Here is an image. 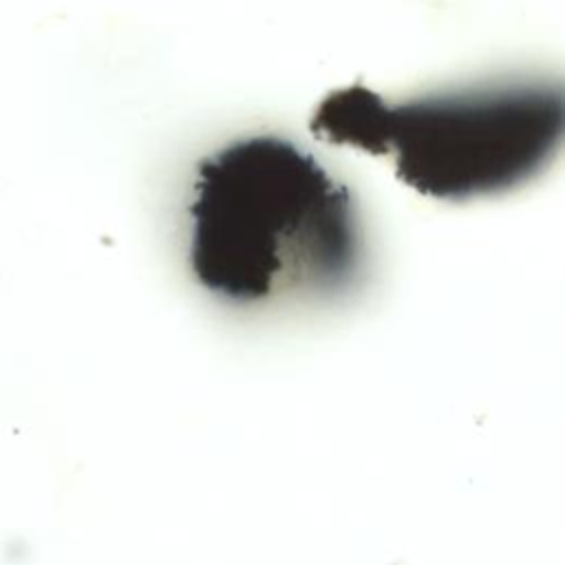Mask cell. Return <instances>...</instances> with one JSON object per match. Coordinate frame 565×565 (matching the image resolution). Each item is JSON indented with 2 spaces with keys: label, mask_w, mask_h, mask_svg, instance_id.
I'll return each instance as SVG.
<instances>
[{
  "label": "cell",
  "mask_w": 565,
  "mask_h": 565,
  "mask_svg": "<svg viewBox=\"0 0 565 565\" xmlns=\"http://www.w3.org/2000/svg\"><path fill=\"white\" fill-rule=\"evenodd\" d=\"M190 221V269L230 302L282 289L335 291L358 271L349 190L282 137H243L203 157Z\"/></svg>",
  "instance_id": "obj_1"
},
{
  "label": "cell",
  "mask_w": 565,
  "mask_h": 565,
  "mask_svg": "<svg viewBox=\"0 0 565 565\" xmlns=\"http://www.w3.org/2000/svg\"><path fill=\"white\" fill-rule=\"evenodd\" d=\"M565 130L558 86L514 84L391 104L388 154L419 194L466 201L541 172Z\"/></svg>",
  "instance_id": "obj_2"
},
{
  "label": "cell",
  "mask_w": 565,
  "mask_h": 565,
  "mask_svg": "<svg viewBox=\"0 0 565 565\" xmlns=\"http://www.w3.org/2000/svg\"><path fill=\"white\" fill-rule=\"evenodd\" d=\"M309 126L324 141L353 146L369 154H388L391 104L362 84L344 86L322 97Z\"/></svg>",
  "instance_id": "obj_3"
}]
</instances>
